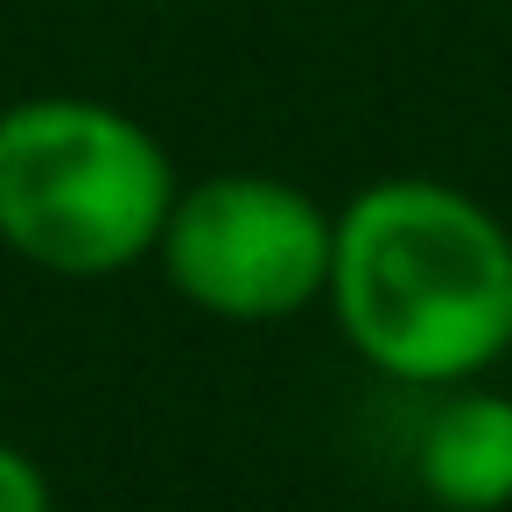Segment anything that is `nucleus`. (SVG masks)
<instances>
[{
  "label": "nucleus",
  "instance_id": "nucleus-1",
  "mask_svg": "<svg viewBox=\"0 0 512 512\" xmlns=\"http://www.w3.org/2000/svg\"><path fill=\"white\" fill-rule=\"evenodd\" d=\"M323 309L393 386L484 379L512 351V232L442 176H379L337 211Z\"/></svg>",
  "mask_w": 512,
  "mask_h": 512
},
{
  "label": "nucleus",
  "instance_id": "nucleus-2",
  "mask_svg": "<svg viewBox=\"0 0 512 512\" xmlns=\"http://www.w3.org/2000/svg\"><path fill=\"white\" fill-rule=\"evenodd\" d=\"M183 176L148 120L85 92L0 106V246L15 260L106 281L155 260Z\"/></svg>",
  "mask_w": 512,
  "mask_h": 512
},
{
  "label": "nucleus",
  "instance_id": "nucleus-3",
  "mask_svg": "<svg viewBox=\"0 0 512 512\" xmlns=\"http://www.w3.org/2000/svg\"><path fill=\"white\" fill-rule=\"evenodd\" d=\"M330 232L302 183L260 169H218L176 190L169 225L155 239L162 281L218 323H288L330 288Z\"/></svg>",
  "mask_w": 512,
  "mask_h": 512
},
{
  "label": "nucleus",
  "instance_id": "nucleus-4",
  "mask_svg": "<svg viewBox=\"0 0 512 512\" xmlns=\"http://www.w3.org/2000/svg\"><path fill=\"white\" fill-rule=\"evenodd\" d=\"M414 484L442 512L512 505V393H491L477 379L442 386L428 421L414 428Z\"/></svg>",
  "mask_w": 512,
  "mask_h": 512
},
{
  "label": "nucleus",
  "instance_id": "nucleus-5",
  "mask_svg": "<svg viewBox=\"0 0 512 512\" xmlns=\"http://www.w3.org/2000/svg\"><path fill=\"white\" fill-rule=\"evenodd\" d=\"M0 512H57V491H50L43 463L15 442H0Z\"/></svg>",
  "mask_w": 512,
  "mask_h": 512
}]
</instances>
